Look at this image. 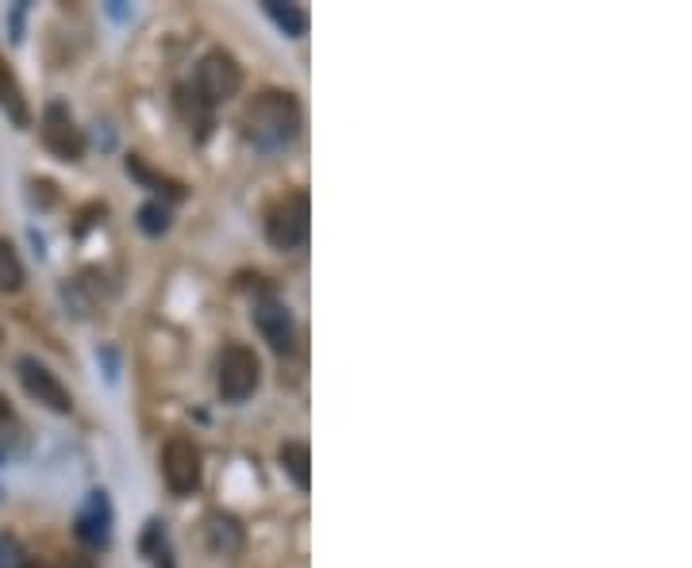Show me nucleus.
<instances>
[{
  "mask_svg": "<svg viewBox=\"0 0 692 568\" xmlns=\"http://www.w3.org/2000/svg\"><path fill=\"white\" fill-rule=\"evenodd\" d=\"M300 131V104L285 89H266L243 112V135L262 150H281Z\"/></svg>",
  "mask_w": 692,
  "mask_h": 568,
  "instance_id": "1",
  "label": "nucleus"
},
{
  "mask_svg": "<svg viewBox=\"0 0 692 568\" xmlns=\"http://www.w3.org/2000/svg\"><path fill=\"white\" fill-rule=\"evenodd\" d=\"M262 384V358L243 343L223 346L220 361H216V389L228 404H243L258 392Z\"/></svg>",
  "mask_w": 692,
  "mask_h": 568,
  "instance_id": "2",
  "label": "nucleus"
},
{
  "mask_svg": "<svg viewBox=\"0 0 692 568\" xmlns=\"http://www.w3.org/2000/svg\"><path fill=\"white\" fill-rule=\"evenodd\" d=\"M239 89H243V66H239V58L231 55V50H223V47L208 50V55L200 58V66H197V93H200V101L216 108V104L239 96Z\"/></svg>",
  "mask_w": 692,
  "mask_h": 568,
  "instance_id": "3",
  "label": "nucleus"
},
{
  "mask_svg": "<svg viewBox=\"0 0 692 568\" xmlns=\"http://www.w3.org/2000/svg\"><path fill=\"white\" fill-rule=\"evenodd\" d=\"M308 227H312V204L308 193H289L285 200L274 204L266 219V239L277 250H300L308 242Z\"/></svg>",
  "mask_w": 692,
  "mask_h": 568,
  "instance_id": "4",
  "label": "nucleus"
},
{
  "mask_svg": "<svg viewBox=\"0 0 692 568\" xmlns=\"http://www.w3.org/2000/svg\"><path fill=\"white\" fill-rule=\"evenodd\" d=\"M162 476H165V488L173 496H193L200 488V476H205V465H200V450L193 438L185 434H173L162 450Z\"/></svg>",
  "mask_w": 692,
  "mask_h": 568,
  "instance_id": "5",
  "label": "nucleus"
},
{
  "mask_svg": "<svg viewBox=\"0 0 692 568\" xmlns=\"http://www.w3.org/2000/svg\"><path fill=\"white\" fill-rule=\"evenodd\" d=\"M39 135H43V147H47L58 162H81V154H85V135L73 124L66 104H47Z\"/></svg>",
  "mask_w": 692,
  "mask_h": 568,
  "instance_id": "6",
  "label": "nucleus"
},
{
  "mask_svg": "<svg viewBox=\"0 0 692 568\" xmlns=\"http://www.w3.org/2000/svg\"><path fill=\"white\" fill-rule=\"evenodd\" d=\"M16 373H20V384H24L27 396L39 399L43 407H50V411H58V415H70L73 411L70 389H66V384L58 381V373H50V369L43 366L39 358H20L16 361Z\"/></svg>",
  "mask_w": 692,
  "mask_h": 568,
  "instance_id": "7",
  "label": "nucleus"
},
{
  "mask_svg": "<svg viewBox=\"0 0 692 568\" xmlns=\"http://www.w3.org/2000/svg\"><path fill=\"white\" fill-rule=\"evenodd\" d=\"M254 327L277 353L292 350V315L281 300H258L254 304Z\"/></svg>",
  "mask_w": 692,
  "mask_h": 568,
  "instance_id": "8",
  "label": "nucleus"
},
{
  "mask_svg": "<svg viewBox=\"0 0 692 568\" xmlns=\"http://www.w3.org/2000/svg\"><path fill=\"white\" fill-rule=\"evenodd\" d=\"M205 542L212 557H239L246 545V530L235 514H208V526H205Z\"/></svg>",
  "mask_w": 692,
  "mask_h": 568,
  "instance_id": "9",
  "label": "nucleus"
},
{
  "mask_svg": "<svg viewBox=\"0 0 692 568\" xmlns=\"http://www.w3.org/2000/svg\"><path fill=\"white\" fill-rule=\"evenodd\" d=\"M78 537L85 545H104L112 537V507L104 491H89L85 507L78 511Z\"/></svg>",
  "mask_w": 692,
  "mask_h": 568,
  "instance_id": "10",
  "label": "nucleus"
},
{
  "mask_svg": "<svg viewBox=\"0 0 692 568\" xmlns=\"http://www.w3.org/2000/svg\"><path fill=\"white\" fill-rule=\"evenodd\" d=\"M0 108L9 112V119L16 127H32V108H27V96H24L16 73L9 70V62H4V58H0Z\"/></svg>",
  "mask_w": 692,
  "mask_h": 568,
  "instance_id": "11",
  "label": "nucleus"
},
{
  "mask_svg": "<svg viewBox=\"0 0 692 568\" xmlns=\"http://www.w3.org/2000/svg\"><path fill=\"white\" fill-rule=\"evenodd\" d=\"M277 457H281L285 476H289L300 491H308V484H312V453H308V442H285Z\"/></svg>",
  "mask_w": 692,
  "mask_h": 568,
  "instance_id": "12",
  "label": "nucleus"
},
{
  "mask_svg": "<svg viewBox=\"0 0 692 568\" xmlns=\"http://www.w3.org/2000/svg\"><path fill=\"white\" fill-rule=\"evenodd\" d=\"M24 280H27V273H24V262H20L16 246L0 234V292H20L24 289Z\"/></svg>",
  "mask_w": 692,
  "mask_h": 568,
  "instance_id": "13",
  "label": "nucleus"
},
{
  "mask_svg": "<svg viewBox=\"0 0 692 568\" xmlns=\"http://www.w3.org/2000/svg\"><path fill=\"white\" fill-rule=\"evenodd\" d=\"M266 12L289 39H300V35L308 32V12L300 9V4H277V0H266Z\"/></svg>",
  "mask_w": 692,
  "mask_h": 568,
  "instance_id": "14",
  "label": "nucleus"
},
{
  "mask_svg": "<svg viewBox=\"0 0 692 568\" xmlns=\"http://www.w3.org/2000/svg\"><path fill=\"white\" fill-rule=\"evenodd\" d=\"M177 104H182V112H185V119H189L193 127H197V139H205L208 135V127H212V104H205L200 101V93L197 89H182V93H177ZM189 127V131H193Z\"/></svg>",
  "mask_w": 692,
  "mask_h": 568,
  "instance_id": "15",
  "label": "nucleus"
},
{
  "mask_svg": "<svg viewBox=\"0 0 692 568\" xmlns=\"http://www.w3.org/2000/svg\"><path fill=\"white\" fill-rule=\"evenodd\" d=\"M139 227L147 234H162L165 227H170V208H165V204H142L139 208Z\"/></svg>",
  "mask_w": 692,
  "mask_h": 568,
  "instance_id": "16",
  "label": "nucleus"
},
{
  "mask_svg": "<svg viewBox=\"0 0 692 568\" xmlns=\"http://www.w3.org/2000/svg\"><path fill=\"white\" fill-rule=\"evenodd\" d=\"M0 568H32V557H27L24 545L12 534L0 537Z\"/></svg>",
  "mask_w": 692,
  "mask_h": 568,
  "instance_id": "17",
  "label": "nucleus"
},
{
  "mask_svg": "<svg viewBox=\"0 0 692 568\" xmlns=\"http://www.w3.org/2000/svg\"><path fill=\"white\" fill-rule=\"evenodd\" d=\"M12 419V411H9V404H4V399H0V427H4V422Z\"/></svg>",
  "mask_w": 692,
  "mask_h": 568,
  "instance_id": "18",
  "label": "nucleus"
}]
</instances>
